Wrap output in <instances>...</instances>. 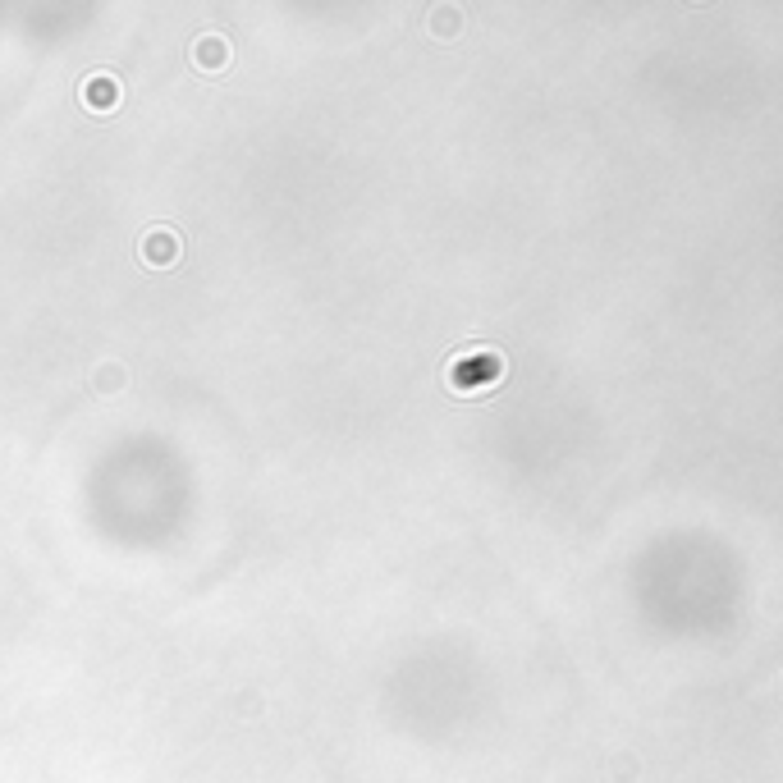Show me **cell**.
Returning a JSON list of instances; mask_svg holds the SVG:
<instances>
[{
	"instance_id": "cell-1",
	"label": "cell",
	"mask_w": 783,
	"mask_h": 783,
	"mask_svg": "<svg viewBox=\"0 0 783 783\" xmlns=\"http://www.w3.org/2000/svg\"><path fill=\"white\" fill-rule=\"evenodd\" d=\"M500 376H504V358L490 353V348H481L477 358H463L449 367V385H454L458 394H481L500 381Z\"/></svg>"
},
{
	"instance_id": "cell-2",
	"label": "cell",
	"mask_w": 783,
	"mask_h": 783,
	"mask_svg": "<svg viewBox=\"0 0 783 783\" xmlns=\"http://www.w3.org/2000/svg\"><path fill=\"white\" fill-rule=\"evenodd\" d=\"M138 252H142V261H147V266H174V261L184 257V239H179L174 229L156 225V229H147V234H142Z\"/></svg>"
},
{
	"instance_id": "cell-3",
	"label": "cell",
	"mask_w": 783,
	"mask_h": 783,
	"mask_svg": "<svg viewBox=\"0 0 783 783\" xmlns=\"http://www.w3.org/2000/svg\"><path fill=\"white\" fill-rule=\"evenodd\" d=\"M83 106L87 110H97V115H106V110H115L120 106V83L110 74H92L83 83Z\"/></svg>"
},
{
	"instance_id": "cell-4",
	"label": "cell",
	"mask_w": 783,
	"mask_h": 783,
	"mask_svg": "<svg viewBox=\"0 0 783 783\" xmlns=\"http://www.w3.org/2000/svg\"><path fill=\"white\" fill-rule=\"evenodd\" d=\"M193 65L197 69H207V74H216V69H225L229 65V42L220 33H202L193 42Z\"/></svg>"
},
{
	"instance_id": "cell-5",
	"label": "cell",
	"mask_w": 783,
	"mask_h": 783,
	"mask_svg": "<svg viewBox=\"0 0 783 783\" xmlns=\"http://www.w3.org/2000/svg\"><path fill=\"white\" fill-rule=\"evenodd\" d=\"M120 385H124V367H101L97 371V390L101 394H120Z\"/></svg>"
}]
</instances>
